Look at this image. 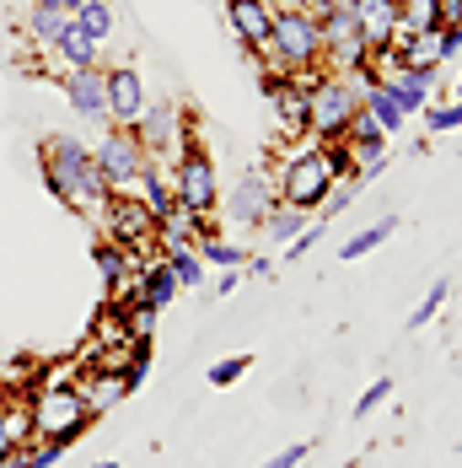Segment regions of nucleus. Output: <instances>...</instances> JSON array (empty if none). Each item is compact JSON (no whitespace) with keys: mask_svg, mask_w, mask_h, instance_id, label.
<instances>
[{"mask_svg":"<svg viewBox=\"0 0 462 468\" xmlns=\"http://www.w3.org/2000/svg\"><path fill=\"white\" fill-rule=\"evenodd\" d=\"M44 184L54 199H65L70 210H87V216H97V205L113 194L108 188V178H102V167H97L92 145H81L76 135H48L44 141Z\"/></svg>","mask_w":462,"mask_h":468,"instance_id":"1","label":"nucleus"},{"mask_svg":"<svg viewBox=\"0 0 462 468\" xmlns=\"http://www.w3.org/2000/svg\"><path fill=\"white\" fill-rule=\"evenodd\" d=\"M27 420H33V441H65L70 447L92 425V415H87L76 382H38V388H27Z\"/></svg>","mask_w":462,"mask_h":468,"instance_id":"2","label":"nucleus"},{"mask_svg":"<svg viewBox=\"0 0 462 468\" xmlns=\"http://www.w3.org/2000/svg\"><path fill=\"white\" fill-rule=\"evenodd\" d=\"M264 59L275 70H312L323 65V27L307 5H275V27H269V48Z\"/></svg>","mask_w":462,"mask_h":468,"instance_id":"3","label":"nucleus"},{"mask_svg":"<svg viewBox=\"0 0 462 468\" xmlns=\"http://www.w3.org/2000/svg\"><path fill=\"white\" fill-rule=\"evenodd\" d=\"M173 194H178V205L194 210V216H210L215 205H221V173H215V162H210V151L199 141V130H184L178 135V162H173Z\"/></svg>","mask_w":462,"mask_h":468,"instance_id":"4","label":"nucleus"},{"mask_svg":"<svg viewBox=\"0 0 462 468\" xmlns=\"http://www.w3.org/2000/svg\"><path fill=\"white\" fill-rule=\"evenodd\" d=\"M328 188H333V178H328L323 156H318V141H312V135L290 141L285 162L275 167V194H279V205H296V210H318V205L328 199Z\"/></svg>","mask_w":462,"mask_h":468,"instance_id":"5","label":"nucleus"},{"mask_svg":"<svg viewBox=\"0 0 462 468\" xmlns=\"http://www.w3.org/2000/svg\"><path fill=\"white\" fill-rule=\"evenodd\" d=\"M92 156H97V167H102V178H108L113 194H130L135 178L151 167V156H145V145H140V135L130 124H108L102 141L92 145Z\"/></svg>","mask_w":462,"mask_h":468,"instance_id":"6","label":"nucleus"},{"mask_svg":"<svg viewBox=\"0 0 462 468\" xmlns=\"http://www.w3.org/2000/svg\"><path fill=\"white\" fill-rule=\"evenodd\" d=\"M97 221H102V232L108 242H119V248H130V253H145L156 232H162V221L140 205V194H108L102 205H97Z\"/></svg>","mask_w":462,"mask_h":468,"instance_id":"7","label":"nucleus"},{"mask_svg":"<svg viewBox=\"0 0 462 468\" xmlns=\"http://www.w3.org/2000/svg\"><path fill=\"white\" fill-rule=\"evenodd\" d=\"M361 108V92L350 87V76H339V70H323V81H318V92H312V141H344V130H350V113Z\"/></svg>","mask_w":462,"mask_h":468,"instance_id":"8","label":"nucleus"},{"mask_svg":"<svg viewBox=\"0 0 462 468\" xmlns=\"http://www.w3.org/2000/svg\"><path fill=\"white\" fill-rule=\"evenodd\" d=\"M275 205H279L275 173H264V167L242 173V178L231 184V194H226V216H231V221H242V227H264Z\"/></svg>","mask_w":462,"mask_h":468,"instance_id":"9","label":"nucleus"},{"mask_svg":"<svg viewBox=\"0 0 462 468\" xmlns=\"http://www.w3.org/2000/svg\"><path fill=\"white\" fill-rule=\"evenodd\" d=\"M102 81H108V124H135L140 113H145V102H151L140 70L135 65H108Z\"/></svg>","mask_w":462,"mask_h":468,"instance_id":"10","label":"nucleus"},{"mask_svg":"<svg viewBox=\"0 0 462 468\" xmlns=\"http://www.w3.org/2000/svg\"><path fill=\"white\" fill-rule=\"evenodd\" d=\"M226 22L247 54H264L275 27V0H226Z\"/></svg>","mask_w":462,"mask_h":468,"instance_id":"11","label":"nucleus"},{"mask_svg":"<svg viewBox=\"0 0 462 468\" xmlns=\"http://www.w3.org/2000/svg\"><path fill=\"white\" fill-rule=\"evenodd\" d=\"M130 130L140 135L145 156H167V151H178L184 119H178V108H173V102H145V113H140Z\"/></svg>","mask_w":462,"mask_h":468,"instance_id":"12","label":"nucleus"},{"mask_svg":"<svg viewBox=\"0 0 462 468\" xmlns=\"http://www.w3.org/2000/svg\"><path fill=\"white\" fill-rule=\"evenodd\" d=\"M59 92H65V102H70L81 119L108 124V81H102V65H97V70H70V76H59Z\"/></svg>","mask_w":462,"mask_h":468,"instance_id":"13","label":"nucleus"},{"mask_svg":"<svg viewBox=\"0 0 462 468\" xmlns=\"http://www.w3.org/2000/svg\"><path fill=\"white\" fill-rule=\"evenodd\" d=\"M44 59L59 70V76H70V70H97V65H102V44H92V38L76 27V16H70V27L59 33V44L48 48Z\"/></svg>","mask_w":462,"mask_h":468,"instance_id":"14","label":"nucleus"},{"mask_svg":"<svg viewBox=\"0 0 462 468\" xmlns=\"http://www.w3.org/2000/svg\"><path fill=\"white\" fill-rule=\"evenodd\" d=\"M76 393H81V404H87V415H108V410H113V404H124V399H130V393H135V388H130V377L124 372H87V377H76Z\"/></svg>","mask_w":462,"mask_h":468,"instance_id":"15","label":"nucleus"},{"mask_svg":"<svg viewBox=\"0 0 462 468\" xmlns=\"http://www.w3.org/2000/svg\"><path fill=\"white\" fill-rule=\"evenodd\" d=\"M387 92H393V102L415 119V113H425V108L436 102L441 87H436V70H393V76H387Z\"/></svg>","mask_w":462,"mask_h":468,"instance_id":"16","label":"nucleus"},{"mask_svg":"<svg viewBox=\"0 0 462 468\" xmlns=\"http://www.w3.org/2000/svg\"><path fill=\"white\" fill-rule=\"evenodd\" d=\"M92 259H97V275H102V285H108V296H113V291H124V285L140 275V264H145L140 253L119 248V242H108V237L92 248Z\"/></svg>","mask_w":462,"mask_h":468,"instance_id":"17","label":"nucleus"},{"mask_svg":"<svg viewBox=\"0 0 462 468\" xmlns=\"http://www.w3.org/2000/svg\"><path fill=\"white\" fill-rule=\"evenodd\" d=\"M178 291H184V285H178V275L167 270V259H145V264H140L135 296L145 302V307H156V313H162V307H173V302H178Z\"/></svg>","mask_w":462,"mask_h":468,"instance_id":"18","label":"nucleus"},{"mask_svg":"<svg viewBox=\"0 0 462 468\" xmlns=\"http://www.w3.org/2000/svg\"><path fill=\"white\" fill-rule=\"evenodd\" d=\"M355 22L366 33L371 48H393V33H398V0H355Z\"/></svg>","mask_w":462,"mask_h":468,"instance_id":"19","label":"nucleus"},{"mask_svg":"<svg viewBox=\"0 0 462 468\" xmlns=\"http://www.w3.org/2000/svg\"><path fill=\"white\" fill-rule=\"evenodd\" d=\"M65 27H70V11H59V5H27L22 11V38L38 48V54H48V48L59 44Z\"/></svg>","mask_w":462,"mask_h":468,"instance_id":"20","label":"nucleus"},{"mask_svg":"<svg viewBox=\"0 0 462 468\" xmlns=\"http://www.w3.org/2000/svg\"><path fill=\"white\" fill-rule=\"evenodd\" d=\"M361 108H366L371 119L382 124V135H387V141H393L398 130H409V113H404V108L393 102V92H387V81H376V87H366V97H361Z\"/></svg>","mask_w":462,"mask_h":468,"instance_id":"21","label":"nucleus"},{"mask_svg":"<svg viewBox=\"0 0 462 468\" xmlns=\"http://www.w3.org/2000/svg\"><path fill=\"white\" fill-rule=\"evenodd\" d=\"M162 259H167V270L178 275V285H184V291H194V285L205 281V259H199V248L173 242V248H162Z\"/></svg>","mask_w":462,"mask_h":468,"instance_id":"22","label":"nucleus"},{"mask_svg":"<svg viewBox=\"0 0 462 468\" xmlns=\"http://www.w3.org/2000/svg\"><path fill=\"white\" fill-rule=\"evenodd\" d=\"M76 27H81L92 44H108V38H113V5H108V0H87V5L76 11Z\"/></svg>","mask_w":462,"mask_h":468,"instance_id":"23","label":"nucleus"},{"mask_svg":"<svg viewBox=\"0 0 462 468\" xmlns=\"http://www.w3.org/2000/svg\"><path fill=\"white\" fill-rule=\"evenodd\" d=\"M393 232H398V216H382L376 227H366L361 237H350V242H344V259H366V253H376Z\"/></svg>","mask_w":462,"mask_h":468,"instance_id":"24","label":"nucleus"},{"mask_svg":"<svg viewBox=\"0 0 462 468\" xmlns=\"http://www.w3.org/2000/svg\"><path fill=\"white\" fill-rule=\"evenodd\" d=\"M199 259H205V264H215V270H242V264H247V248L221 242V237H205V242H199Z\"/></svg>","mask_w":462,"mask_h":468,"instance_id":"25","label":"nucleus"},{"mask_svg":"<svg viewBox=\"0 0 462 468\" xmlns=\"http://www.w3.org/2000/svg\"><path fill=\"white\" fill-rule=\"evenodd\" d=\"M301 227H307V210H296V205H275L269 221H264V232L275 237V242H290Z\"/></svg>","mask_w":462,"mask_h":468,"instance_id":"26","label":"nucleus"},{"mask_svg":"<svg viewBox=\"0 0 462 468\" xmlns=\"http://www.w3.org/2000/svg\"><path fill=\"white\" fill-rule=\"evenodd\" d=\"M398 27L430 33V27H436V0H398Z\"/></svg>","mask_w":462,"mask_h":468,"instance_id":"27","label":"nucleus"},{"mask_svg":"<svg viewBox=\"0 0 462 468\" xmlns=\"http://www.w3.org/2000/svg\"><path fill=\"white\" fill-rule=\"evenodd\" d=\"M318 156H323V167H328L333 184H339V178H355V156H350V145L344 141H323L318 145Z\"/></svg>","mask_w":462,"mask_h":468,"instance_id":"28","label":"nucleus"},{"mask_svg":"<svg viewBox=\"0 0 462 468\" xmlns=\"http://www.w3.org/2000/svg\"><path fill=\"white\" fill-rule=\"evenodd\" d=\"M446 296H452V285H446V281H436V285H430V291L419 296V307L409 313V328L419 334V328H425L430 318H436V313H441V307H446Z\"/></svg>","mask_w":462,"mask_h":468,"instance_id":"29","label":"nucleus"},{"mask_svg":"<svg viewBox=\"0 0 462 468\" xmlns=\"http://www.w3.org/2000/svg\"><path fill=\"white\" fill-rule=\"evenodd\" d=\"M247 372H253V356H226V361L210 367V388H231V382H242Z\"/></svg>","mask_w":462,"mask_h":468,"instance_id":"30","label":"nucleus"},{"mask_svg":"<svg viewBox=\"0 0 462 468\" xmlns=\"http://www.w3.org/2000/svg\"><path fill=\"white\" fill-rule=\"evenodd\" d=\"M323 232H328V216H318V221H307L301 232H296L290 242H285V259H307V253L318 248V237H323Z\"/></svg>","mask_w":462,"mask_h":468,"instance_id":"31","label":"nucleus"},{"mask_svg":"<svg viewBox=\"0 0 462 468\" xmlns=\"http://www.w3.org/2000/svg\"><path fill=\"white\" fill-rule=\"evenodd\" d=\"M387 399H393V377H376L366 393H361V404H355V420H371V415H376Z\"/></svg>","mask_w":462,"mask_h":468,"instance_id":"32","label":"nucleus"},{"mask_svg":"<svg viewBox=\"0 0 462 468\" xmlns=\"http://www.w3.org/2000/svg\"><path fill=\"white\" fill-rule=\"evenodd\" d=\"M425 124H430V130H462V97L430 102V108H425Z\"/></svg>","mask_w":462,"mask_h":468,"instance_id":"33","label":"nucleus"},{"mask_svg":"<svg viewBox=\"0 0 462 468\" xmlns=\"http://www.w3.org/2000/svg\"><path fill=\"white\" fill-rule=\"evenodd\" d=\"M307 452H312V447H307V441H296V447H279L275 458H269V463H258V468H301V463H307Z\"/></svg>","mask_w":462,"mask_h":468,"instance_id":"34","label":"nucleus"},{"mask_svg":"<svg viewBox=\"0 0 462 468\" xmlns=\"http://www.w3.org/2000/svg\"><path fill=\"white\" fill-rule=\"evenodd\" d=\"M436 27H462V0H436Z\"/></svg>","mask_w":462,"mask_h":468,"instance_id":"35","label":"nucleus"},{"mask_svg":"<svg viewBox=\"0 0 462 468\" xmlns=\"http://www.w3.org/2000/svg\"><path fill=\"white\" fill-rule=\"evenodd\" d=\"M253 281H275V259H264V253H247V264H242Z\"/></svg>","mask_w":462,"mask_h":468,"instance_id":"36","label":"nucleus"},{"mask_svg":"<svg viewBox=\"0 0 462 468\" xmlns=\"http://www.w3.org/2000/svg\"><path fill=\"white\" fill-rule=\"evenodd\" d=\"M59 5H65V11H70V16H76V11H81V5H87V0H59Z\"/></svg>","mask_w":462,"mask_h":468,"instance_id":"37","label":"nucleus"},{"mask_svg":"<svg viewBox=\"0 0 462 468\" xmlns=\"http://www.w3.org/2000/svg\"><path fill=\"white\" fill-rule=\"evenodd\" d=\"M92 468H119V463H108V458H102V463H92Z\"/></svg>","mask_w":462,"mask_h":468,"instance_id":"38","label":"nucleus"},{"mask_svg":"<svg viewBox=\"0 0 462 468\" xmlns=\"http://www.w3.org/2000/svg\"><path fill=\"white\" fill-rule=\"evenodd\" d=\"M275 5H301V0H275Z\"/></svg>","mask_w":462,"mask_h":468,"instance_id":"39","label":"nucleus"},{"mask_svg":"<svg viewBox=\"0 0 462 468\" xmlns=\"http://www.w3.org/2000/svg\"><path fill=\"white\" fill-rule=\"evenodd\" d=\"M457 97H462V76H457Z\"/></svg>","mask_w":462,"mask_h":468,"instance_id":"40","label":"nucleus"}]
</instances>
